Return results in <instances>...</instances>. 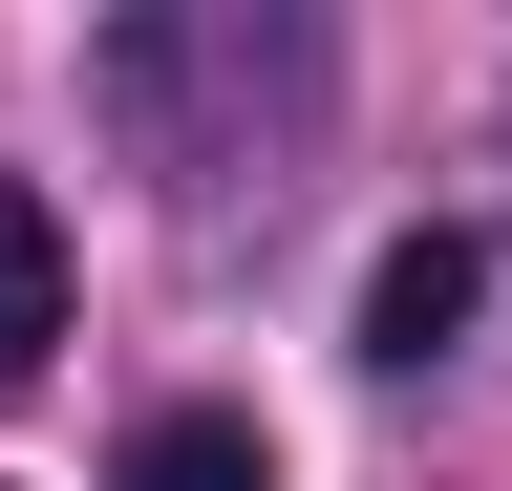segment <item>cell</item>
<instances>
[{"mask_svg": "<svg viewBox=\"0 0 512 491\" xmlns=\"http://www.w3.org/2000/svg\"><path fill=\"white\" fill-rule=\"evenodd\" d=\"M470 299H491L470 235H406V257L363 278V363H448V342H470Z\"/></svg>", "mask_w": 512, "mask_h": 491, "instance_id": "6da1fadb", "label": "cell"}, {"mask_svg": "<svg viewBox=\"0 0 512 491\" xmlns=\"http://www.w3.org/2000/svg\"><path fill=\"white\" fill-rule=\"evenodd\" d=\"M64 342V214H43V171H0V385Z\"/></svg>", "mask_w": 512, "mask_h": 491, "instance_id": "7a4b0ae2", "label": "cell"}, {"mask_svg": "<svg viewBox=\"0 0 512 491\" xmlns=\"http://www.w3.org/2000/svg\"><path fill=\"white\" fill-rule=\"evenodd\" d=\"M107 491H278V449H256L235 406H171V427H128V470Z\"/></svg>", "mask_w": 512, "mask_h": 491, "instance_id": "3957f363", "label": "cell"}]
</instances>
